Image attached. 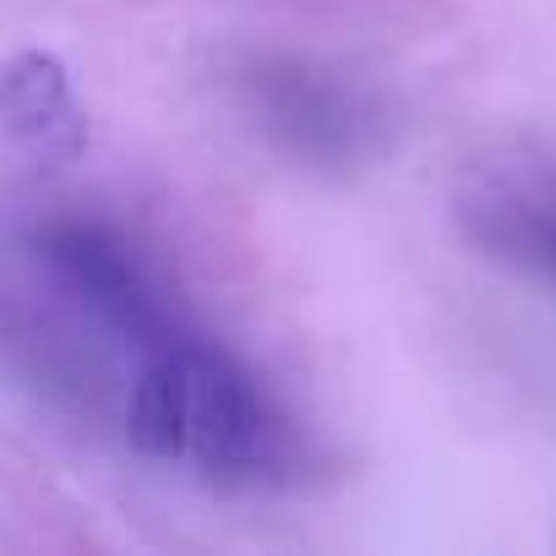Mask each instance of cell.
<instances>
[{
    "label": "cell",
    "instance_id": "2",
    "mask_svg": "<svg viewBox=\"0 0 556 556\" xmlns=\"http://www.w3.org/2000/svg\"><path fill=\"white\" fill-rule=\"evenodd\" d=\"M34 256L50 285L131 355L153 350L191 317L159 278V267L104 218H50L34 235Z\"/></svg>",
    "mask_w": 556,
    "mask_h": 556
},
{
    "label": "cell",
    "instance_id": "5",
    "mask_svg": "<svg viewBox=\"0 0 556 556\" xmlns=\"http://www.w3.org/2000/svg\"><path fill=\"white\" fill-rule=\"evenodd\" d=\"M0 131L45 164H66L83 153L88 121H83L72 77L55 55H45V50L0 55Z\"/></svg>",
    "mask_w": 556,
    "mask_h": 556
},
{
    "label": "cell",
    "instance_id": "3",
    "mask_svg": "<svg viewBox=\"0 0 556 556\" xmlns=\"http://www.w3.org/2000/svg\"><path fill=\"white\" fill-rule=\"evenodd\" d=\"M245 110L278 153L312 169H350L382 137V115L355 83L290 55L251 66Z\"/></svg>",
    "mask_w": 556,
    "mask_h": 556
},
{
    "label": "cell",
    "instance_id": "1",
    "mask_svg": "<svg viewBox=\"0 0 556 556\" xmlns=\"http://www.w3.org/2000/svg\"><path fill=\"white\" fill-rule=\"evenodd\" d=\"M126 442L142 458L191 464L224 491H290L317 469V447L290 404L197 317L137 355Z\"/></svg>",
    "mask_w": 556,
    "mask_h": 556
},
{
    "label": "cell",
    "instance_id": "4",
    "mask_svg": "<svg viewBox=\"0 0 556 556\" xmlns=\"http://www.w3.org/2000/svg\"><path fill=\"white\" fill-rule=\"evenodd\" d=\"M458 218L491 262L556 290V175L485 180L464 197Z\"/></svg>",
    "mask_w": 556,
    "mask_h": 556
}]
</instances>
